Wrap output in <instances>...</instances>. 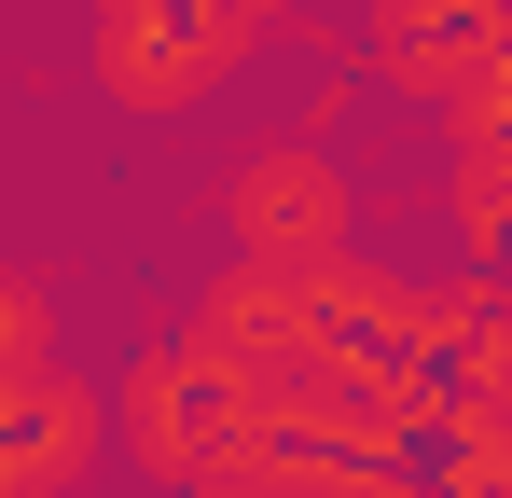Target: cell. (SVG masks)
I'll use <instances>...</instances> for the list:
<instances>
[{
  "label": "cell",
  "instance_id": "cell-7",
  "mask_svg": "<svg viewBox=\"0 0 512 498\" xmlns=\"http://www.w3.org/2000/svg\"><path fill=\"white\" fill-rule=\"evenodd\" d=\"M416 457H429V498H512V402H443Z\"/></svg>",
  "mask_w": 512,
  "mask_h": 498
},
{
  "label": "cell",
  "instance_id": "cell-5",
  "mask_svg": "<svg viewBox=\"0 0 512 498\" xmlns=\"http://www.w3.org/2000/svg\"><path fill=\"white\" fill-rule=\"evenodd\" d=\"M416 360H429V415L443 402H512V277L457 263L416 291Z\"/></svg>",
  "mask_w": 512,
  "mask_h": 498
},
{
  "label": "cell",
  "instance_id": "cell-3",
  "mask_svg": "<svg viewBox=\"0 0 512 498\" xmlns=\"http://www.w3.org/2000/svg\"><path fill=\"white\" fill-rule=\"evenodd\" d=\"M360 70H374L388 111L457 125L512 70V0H360Z\"/></svg>",
  "mask_w": 512,
  "mask_h": 498
},
{
  "label": "cell",
  "instance_id": "cell-1",
  "mask_svg": "<svg viewBox=\"0 0 512 498\" xmlns=\"http://www.w3.org/2000/svg\"><path fill=\"white\" fill-rule=\"evenodd\" d=\"M111 443H125V471H153L167 498L250 485L263 443H277V402H263L222 346L167 332V346H139V360H125V388H111Z\"/></svg>",
  "mask_w": 512,
  "mask_h": 498
},
{
  "label": "cell",
  "instance_id": "cell-4",
  "mask_svg": "<svg viewBox=\"0 0 512 498\" xmlns=\"http://www.w3.org/2000/svg\"><path fill=\"white\" fill-rule=\"evenodd\" d=\"M222 236H236V263H333V249H360V194L319 139H250L222 166Z\"/></svg>",
  "mask_w": 512,
  "mask_h": 498
},
{
  "label": "cell",
  "instance_id": "cell-6",
  "mask_svg": "<svg viewBox=\"0 0 512 498\" xmlns=\"http://www.w3.org/2000/svg\"><path fill=\"white\" fill-rule=\"evenodd\" d=\"M443 236L512 277V139H443Z\"/></svg>",
  "mask_w": 512,
  "mask_h": 498
},
{
  "label": "cell",
  "instance_id": "cell-2",
  "mask_svg": "<svg viewBox=\"0 0 512 498\" xmlns=\"http://www.w3.org/2000/svg\"><path fill=\"white\" fill-rule=\"evenodd\" d=\"M277 28H291V0H84V83L111 111L167 125L194 97H222Z\"/></svg>",
  "mask_w": 512,
  "mask_h": 498
},
{
  "label": "cell",
  "instance_id": "cell-8",
  "mask_svg": "<svg viewBox=\"0 0 512 498\" xmlns=\"http://www.w3.org/2000/svg\"><path fill=\"white\" fill-rule=\"evenodd\" d=\"M194 498H263V485H194Z\"/></svg>",
  "mask_w": 512,
  "mask_h": 498
}]
</instances>
